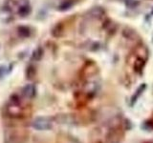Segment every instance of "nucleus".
Listing matches in <instances>:
<instances>
[{"label": "nucleus", "mask_w": 153, "mask_h": 143, "mask_svg": "<svg viewBox=\"0 0 153 143\" xmlns=\"http://www.w3.org/2000/svg\"><path fill=\"white\" fill-rule=\"evenodd\" d=\"M5 8L12 14L18 15L19 17H25L31 13L29 0H7Z\"/></svg>", "instance_id": "nucleus-1"}, {"label": "nucleus", "mask_w": 153, "mask_h": 143, "mask_svg": "<svg viewBox=\"0 0 153 143\" xmlns=\"http://www.w3.org/2000/svg\"><path fill=\"white\" fill-rule=\"evenodd\" d=\"M33 93H35V88H33V85H29L27 86V87H25V89H24V94H25L27 97H32V95L33 94Z\"/></svg>", "instance_id": "nucleus-2"}]
</instances>
